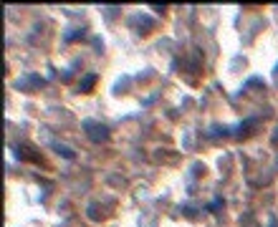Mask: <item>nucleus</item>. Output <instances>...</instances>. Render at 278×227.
Here are the masks:
<instances>
[{"label":"nucleus","instance_id":"obj_8","mask_svg":"<svg viewBox=\"0 0 278 227\" xmlns=\"http://www.w3.org/2000/svg\"><path fill=\"white\" fill-rule=\"evenodd\" d=\"M64 38H66V41H79V38H84V30H81V28H71Z\"/></svg>","mask_w":278,"mask_h":227},{"label":"nucleus","instance_id":"obj_4","mask_svg":"<svg viewBox=\"0 0 278 227\" xmlns=\"http://www.w3.org/2000/svg\"><path fill=\"white\" fill-rule=\"evenodd\" d=\"M134 23L139 25V33H150L152 25H154V21H152V18H147L144 13H137L134 18H131V25H134Z\"/></svg>","mask_w":278,"mask_h":227},{"label":"nucleus","instance_id":"obj_2","mask_svg":"<svg viewBox=\"0 0 278 227\" xmlns=\"http://www.w3.org/2000/svg\"><path fill=\"white\" fill-rule=\"evenodd\" d=\"M48 83V79H43V76H38V73H28V76H23V79H18L16 86L18 91H28V88H43Z\"/></svg>","mask_w":278,"mask_h":227},{"label":"nucleus","instance_id":"obj_3","mask_svg":"<svg viewBox=\"0 0 278 227\" xmlns=\"http://www.w3.org/2000/svg\"><path fill=\"white\" fill-rule=\"evenodd\" d=\"M16 159H21V162H43V157L38 154V149L31 146V144H21L16 149Z\"/></svg>","mask_w":278,"mask_h":227},{"label":"nucleus","instance_id":"obj_5","mask_svg":"<svg viewBox=\"0 0 278 227\" xmlns=\"http://www.w3.org/2000/svg\"><path fill=\"white\" fill-rule=\"evenodd\" d=\"M51 146H53V151H56L58 157H64V159H76V151L71 149V146H66V144H61V142H53Z\"/></svg>","mask_w":278,"mask_h":227},{"label":"nucleus","instance_id":"obj_9","mask_svg":"<svg viewBox=\"0 0 278 227\" xmlns=\"http://www.w3.org/2000/svg\"><path fill=\"white\" fill-rule=\"evenodd\" d=\"M273 144H278V131L273 134Z\"/></svg>","mask_w":278,"mask_h":227},{"label":"nucleus","instance_id":"obj_1","mask_svg":"<svg viewBox=\"0 0 278 227\" xmlns=\"http://www.w3.org/2000/svg\"><path fill=\"white\" fill-rule=\"evenodd\" d=\"M81 126H84L86 136H89L91 142H96V144H104V142H109V136H111L109 126L99 124V121H94V119H84V121H81Z\"/></svg>","mask_w":278,"mask_h":227},{"label":"nucleus","instance_id":"obj_6","mask_svg":"<svg viewBox=\"0 0 278 227\" xmlns=\"http://www.w3.org/2000/svg\"><path fill=\"white\" fill-rule=\"evenodd\" d=\"M94 86H96V73H86L84 79L79 81V91H81V94H89Z\"/></svg>","mask_w":278,"mask_h":227},{"label":"nucleus","instance_id":"obj_7","mask_svg":"<svg viewBox=\"0 0 278 227\" xmlns=\"http://www.w3.org/2000/svg\"><path fill=\"white\" fill-rule=\"evenodd\" d=\"M223 205H225L223 197H215L213 202H208V207H205V209H208V212H217V209H223Z\"/></svg>","mask_w":278,"mask_h":227}]
</instances>
